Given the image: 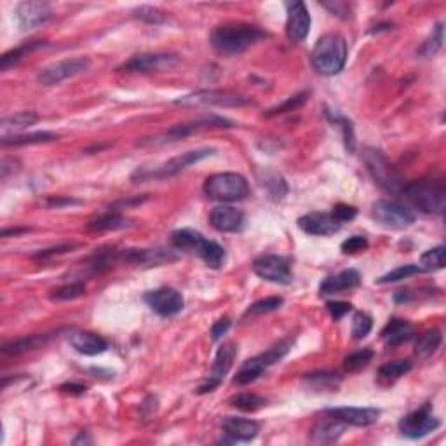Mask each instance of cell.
<instances>
[{"instance_id": "6da1fadb", "label": "cell", "mask_w": 446, "mask_h": 446, "mask_svg": "<svg viewBox=\"0 0 446 446\" xmlns=\"http://www.w3.org/2000/svg\"><path fill=\"white\" fill-rule=\"evenodd\" d=\"M269 37L265 30L246 23H225L220 25L211 34V44L218 53L227 56H237L257 46L258 42Z\"/></svg>"}, {"instance_id": "7a4b0ae2", "label": "cell", "mask_w": 446, "mask_h": 446, "mask_svg": "<svg viewBox=\"0 0 446 446\" xmlns=\"http://www.w3.org/2000/svg\"><path fill=\"white\" fill-rule=\"evenodd\" d=\"M310 61L317 74L336 75L343 70L347 63V42L342 35L326 34L314 46Z\"/></svg>"}, {"instance_id": "3957f363", "label": "cell", "mask_w": 446, "mask_h": 446, "mask_svg": "<svg viewBox=\"0 0 446 446\" xmlns=\"http://www.w3.org/2000/svg\"><path fill=\"white\" fill-rule=\"evenodd\" d=\"M404 199L415 210L427 215H443L446 208V189L441 180H420L404 185L401 190Z\"/></svg>"}, {"instance_id": "277c9868", "label": "cell", "mask_w": 446, "mask_h": 446, "mask_svg": "<svg viewBox=\"0 0 446 446\" xmlns=\"http://www.w3.org/2000/svg\"><path fill=\"white\" fill-rule=\"evenodd\" d=\"M204 193L220 203H236L246 199L250 193L248 180L239 173H217L204 181Z\"/></svg>"}, {"instance_id": "5b68a950", "label": "cell", "mask_w": 446, "mask_h": 446, "mask_svg": "<svg viewBox=\"0 0 446 446\" xmlns=\"http://www.w3.org/2000/svg\"><path fill=\"white\" fill-rule=\"evenodd\" d=\"M215 148H199V150H190V152L181 153V155L173 157L167 163L160 164V166L153 167V170H148V167H138L133 173V180H164V178H171L180 174L181 171H185L186 167L193 166V164L200 163L206 157L213 155Z\"/></svg>"}, {"instance_id": "8992f818", "label": "cell", "mask_w": 446, "mask_h": 446, "mask_svg": "<svg viewBox=\"0 0 446 446\" xmlns=\"http://www.w3.org/2000/svg\"><path fill=\"white\" fill-rule=\"evenodd\" d=\"M363 159L368 167V173L371 174V178L375 180L376 185L382 186L386 192L393 193H397L403 190V177H401L400 171L390 164V160L387 159L386 153L380 152V150L376 148L368 147L364 148Z\"/></svg>"}, {"instance_id": "52a82bcc", "label": "cell", "mask_w": 446, "mask_h": 446, "mask_svg": "<svg viewBox=\"0 0 446 446\" xmlns=\"http://www.w3.org/2000/svg\"><path fill=\"white\" fill-rule=\"evenodd\" d=\"M291 340H281L276 345L270 347L269 350L262 352L260 356H255L251 359H248L243 367L239 368L236 375V383L239 386H248V383L255 382L258 376L263 375V371L269 370L270 367H274L276 363H279L288 352H290Z\"/></svg>"}, {"instance_id": "ba28073f", "label": "cell", "mask_w": 446, "mask_h": 446, "mask_svg": "<svg viewBox=\"0 0 446 446\" xmlns=\"http://www.w3.org/2000/svg\"><path fill=\"white\" fill-rule=\"evenodd\" d=\"M174 103L178 107H246L251 105V98L241 96V94L229 93V91H196L192 94L178 98Z\"/></svg>"}, {"instance_id": "9c48e42d", "label": "cell", "mask_w": 446, "mask_h": 446, "mask_svg": "<svg viewBox=\"0 0 446 446\" xmlns=\"http://www.w3.org/2000/svg\"><path fill=\"white\" fill-rule=\"evenodd\" d=\"M371 218L386 229L403 230L415 223V215L409 208L396 200H376L371 206Z\"/></svg>"}, {"instance_id": "30bf717a", "label": "cell", "mask_w": 446, "mask_h": 446, "mask_svg": "<svg viewBox=\"0 0 446 446\" xmlns=\"http://www.w3.org/2000/svg\"><path fill=\"white\" fill-rule=\"evenodd\" d=\"M440 426L441 422L433 413V407L431 404H423V407L408 413L407 416L401 419L400 431L403 436L409 438V440H420V438L436 431Z\"/></svg>"}, {"instance_id": "8fae6325", "label": "cell", "mask_w": 446, "mask_h": 446, "mask_svg": "<svg viewBox=\"0 0 446 446\" xmlns=\"http://www.w3.org/2000/svg\"><path fill=\"white\" fill-rule=\"evenodd\" d=\"M91 67V60L86 56L79 58H68V60L56 61V63L49 65V67L42 68L39 74V82L44 86H54V84H60L63 80L72 79L87 70Z\"/></svg>"}, {"instance_id": "7c38bea8", "label": "cell", "mask_w": 446, "mask_h": 446, "mask_svg": "<svg viewBox=\"0 0 446 446\" xmlns=\"http://www.w3.org/2000/svg\"><path fill=\"white\" fill-rule=\"evenodd\" d=\"M222 127H232V122L223 117H204V119L193 120V122H186V124H178V126L171 127L170 131L163 134V136H157L155 140H152L150 144H170V141H178L184 140V138L190 136V134L197 133V131H204V129H222Z\"/></svg>"}, {"instance_id": "4fadbf2b", "label": "cell", "mask_w": 446, "mask_h": 446, "mask_svg": "<svg viewBox=\"0 0 446 446\" xmlns=\"http://www.w3.org/2000/svg\"><path fill=\"white\" fill-rule=\"evenodd\" d=\"M236 345L234 343H223V345L218 349L217 356H215L213 361V368H211L210 375L208 378L197 387L196 393L197 394H208V393H213L217 387H220V383L223 382V378L227 376V373L230 371L232 368L234 359H236Z\"/></svg>"}, {"instance_id": "5bb4252c", "label": "cell", "mask_w": 446, "mask_h": 446, "mask_svg": "<svg viewBox=\"0 0 446 446\" xmlns=\"http://www.w3.org/2000/svg\"><path fill=\"white\" fill-rule=\"evenodd\" d=\"M144 300L153 312L159 314V316L163 317L177 316V314L181 312L185 307L184 295L170 286H163L157 288V290L153 291H148L144 297Z\"/></svg>"}, {"instance_id": "9a60e30c", "label": "cell", "mask_w": 446, "mask_h": 446, "mask_svg": "<svg viewBox=\"0 0 446 446\" xmlns=\"http://www.w3.org/2000/svg\"><path fill=\"white\" fill-rule=\"evenodd\" d=\"M253 270L263 281L276 284H290L291 269L290 262L279 255H262L253 263Z\"/></svg>"}, {"instance_id": "2e32d148", "label": "cell", "mask_w": 446, "mask_h": 446, "mask_svg": "<svg viewBox=\"0 0 446 446\" xmlns=\"http://www.w3.org/2000/svg\"><path fill=\"white\" fill-rule=\"evenodd\" d=\"M53 9L47 2H37V0H28V2L18 4L16 7V23L23 32L37 30V28L49 21Z\"/></svg>"}, {"instance_id": "e0dca14e", "label": "cell", "mask_w": 446, "mask_h": 446, "mask_svg": "<svg viewBox=\"0 0 446 446\" xmlns=\"http://www.w3.org/2000/svg\"><path fill=\"white\" fill-rule=\"evenodd\" d=\"M177 56L173 54H157V53H144L136 54L131 60H127L119 72L126 74H145V72H157L163 68H170L177 65Z\"/></svg>"}, {"instance_id": "ac0fdd59", "label": "cell", "mask_w": 446, "mask_h": 446, "mask_svg": "<svg viewBox=\"0 0 446 446\" xmlns=\"http://www.w3.org/2000/svg\"><path fill=\"white\" fill-rule=\"evenodd\" d=\"M310 32V14L303 2L288 4L286 35L291 42H303Z\"/></svg>"}, {"instance_id": "d6986e66", "label": "cell", "mask_w": 446, "mask_h": 446, "mask_svg": "<svg viewBox=\"0 0 446 446\" xmlns=\"http://www.w3.org/2000/svg\"><path fill=\"white\" fill-rule=\"evenodd\" d=\"M298 227L300 230L310 234V236L326 237L338 232L342 229V223L336 220L331 213H310L298 218Z\"/></svg>"}, {"instance_id": "ffe728a7", "label": "cell", "mask_w": 446, "mask_h": 446, "mask_svg": "<svg viewBox=\"0 0 446 446\" xmlns=\"http://www.w3.org/2000/svg\"><path fill=\"white\" fill-rule=\"evenodd\" d=\"M324 413L333 415L342 420L347 426L368 427L373 426L380 419V409L376 408H361V407H343V408H330Z\"/></svg>"}, {"instance_id": "44dd1931", "label": "cell", "mask_w": 446, "mask_h": 446, "mask_svg": "<svg viewBox=\"0 0 446 446\" xmlns=\"http://www.w3.org/2000/svg\"><path fill=\"white\" fill-rule=\"evenodd\" d=\"M347 429V423H343L342 420H338L333 415H328L324 413L323 419L317 420L314 423L312 431H310V440L317 445H330L340 440L343 433Z\"/></svg>"}, {"instance_id": "7402d4cb", "label": "cell", "mask_w": 446, "mask_h": 446, "mask_svg": "<svg viewBox=\"0 0 446 446\" xmlns=\"http://www.w3.org/2000/svg\"><path fill=\"white\" fill-rule=\"evenodd\" d=\"M222 429L225 436L232 441H241V443H250L260 433L262 426L255 420L250 419H237V416H227L222 422Z\"/></svg>"}, {"instance_id": "603a6c76", "label": "cell", "mask_w": 446, "mask_h": 446, "mask_svg": "<svg viewBox=\"0 0 446 446\" xmlns=\"http://www.w3.org/2000/svg\"><path fill=\"white\" fill-rule=\"evenodd\" d=\"M68 342L77 352L84 354V356H98L108 349L107 340L96 333H91V331H70Z\"/></svg>"}, {"instance_id": "cb8c5ba5", "label": "cell", "mask_w": 446, "mask_h": 446, "mask_svg": "<svg viewBox=\"0 0 446 446\" xmlns=\"http://www.w3.org/2000/svg\"><path fill=\"white\" fill-rule=\"evenodd\" d=\"M210 222L220 232H239L244 227V213L232 206H218L211 211Z\"/></svg>"}, {"instance_id": "d4e9b609", "label": "cell", "mask_w": 446, "mask_h": 446, "mask_svg": "<svg viewBox=\"0 0 446 446\" xmlns=\"http://www.w3.org/2000/svg\"><path fill=\"white\" fill-rule=\"evenodd\" d=\"M361 276L356 269H347L342 272L335 274V276L326 277V279L321 283L319 293L321 295H336L342 293V291H350L354 288L359 286Z\"/></svg>"}, {"instance_id": "484cf974", "label": "cell", "mask_w": 446, "mask_h": 446, "mask_svg": "<svg viewBox=\"0 0 446 446\" xmlns=\"http://www.w3.org/2000/svg\"><path fill=\"white\" fill-rule=\"evenodd\" d=\"M171 241H173V246L177 248V250L199 257V253L204 248V243H206V237L200 232H197V230L180 229L177 230V232H173Z\"/></svg>"}, {"instance_id": "4316f807", "label": "cell", "mask_w": 446, "mask_h": 446, "mask_svg": "<svg viewBox=\"0 0 446 446\" xmlns=\"http://www.w3.org/2000/svg\"><path fill=\"white\" fill-rule=\"evenodd\" d=\"M413 335H415V328L404 319H390L382 330V340L389 347L401 345V343L408 342Z\"/></svg>"}, {"instance_id": "83f0119b", "label": "cell", "mask_w": 446, "mask_h": 446, "mask_svg": "<svg viewBox=\"0 0 446 446\" xmlns=\"http://www.w3.org/2000/svg\"><path fill=\"white\" fill-rule=\"evenodd\" d=\"M37 120H39V115L35 112H18V113H14V115L4 117L2 122H0L2 138L20 134V131L34 126Z\"/></svg>"}, {"instance_id": "f1b7e54d", "label": "cell", "mask_w": 446, "mask_h": 446, "mask_svg": "<svg viewBox=\"0 0 446 446\" xmlns=\"http://www.w3.org/2000/svg\"><path fill=\"white\" fill-rule=\"evenodd\" d=\"M49 335H30V336H23V338L13 340L9 343H4L2 352L7 354V356H20V354L30 352V350L39 349L40 345L49 340Z\"/></svg>"}, {"instance_id": "f546056e", "label": "cell", "mask_w": 446, "mask_h": 446, "mask_svg": "<svg viewBox=\"0 0 446 446\" xmlns=\"http://www.w3.org/2000/svg\"><path fill=\"white\" fill-rule=\"evenodd\" d=\"M58 138L60 136L51 133V131H39V133L30 134H14V136L2 138V147H25V145L51 144V141H56Z\"/></svg>"}, {"instance_id": "4dcf8cb0", "label": "cell", "mask_w": 446, "mask_h": 446, "mask_svg": "<svg viewBox=\"0 0 446 446\" xmlns=\"http://www.w3.org/2000/svg\"><path fill=\"white\" fill-rule=\"evenodd\" d=\"M133 225L129 218L122 217L119 213H107L101 217L94 218L87 223V230H94V232H105V230H122L129 229Z\"/></svg>"}, {"instance_id": "1f68e13d", "label": "cell", "mask_w": 446, "mask_h": 446, "mask_svg": "<svg viewBox=\"0 0 446 446\" xmlns=\"http://www.w3.org/2000/svg\"><path fill=\"white\" fill-rule=\"evenodd\" d=\"M441 340H443V335H441L440 330H427L426 333H422L416 338L415 342V354L419 357H429L440 349Z\"/></svg>"}, {"instance_id": "d6a6232c", "label": "cell", "mask_w": 446, "mask_h": 446, "mask_svg": "<svg viewBox=\"0 0 446 446\" xmlns=\"http://www.w3.org/2000/svg\"><path fill=\"white\" fill-rule=\"evenodd\" d=\"M413 363L412 361L401 359V361H393V363H387L383 367H380L378 370V380L382 383H393L396 380H400L401 376H404L407 373L412 371Z\"/></svg>"}, {"instance_id": "836d02e7", "label": "cell", "mask_w": 446, "mask_h": 446, "mask_svg": "<svg viewBox=\"0 0 446 446\" xmlns=\"http://www.w3.org/2000/svg\"><path fill=\"white\" fill-rule=\"evenodd\" d=\"M326 117L330 119L331 124H335V126H338L340 129H342V136L343 141H345L347 150L354 152V150H356V136H354L352 122H350L347 117H343L340 112L330 110V108H326Z\"/></svg>"}, {"instance_id": "e575fe53", "label": "cell", "mask_w": 446, "mask_h": 446, "mask_svg": "<svg viewBox=\"0 0 446 446\" xmlns=\"http://www.w3.org/2000/svg\"><path fill=\"white\" fill-rule=\"evenodd\" d=\"M340 375L331 371H316V373H309L305 375V382H309V386L312 387L314 390H335L338 389L340 386Z\"/></svg>"}, {"instance_id": "d590c367", "label": "cell", "mask_w": 446, "mask_h": 446, "mask_svg": "<svg viewBox=\"0 0 446 446\" xmlns=\"http://www.w3.org/2000/svg\"><path fill=\"white\" fill-rule=\"evenodd\" d=\"M446 265V248L436 246L433 250H427L420 257V267L423 272H436V270L445 269Z\"/></svg>"}, {"instance_id": "8d00e7d4", "label": "cell", "mask_w": 446, "mask_h": 446, "mask_svg": "<svg viewBox=\"0 0 446 446\" xmlns=\"http://www.w3.org/2000/svg\"><path fill=\"white\" fill-rule=\"evenodd\" d=\"M230 407L237 408V409H243V412H258V409L263 408L267 404L265 397L258 396V394H251V393H241L237 396L230 397L229 400Z\"/></svg>"}, {"instance_id": "74e56055", "label": "cell", "mask_w": 446, "mask_h": 446, "mask_svg": "<svg viewBox=\"0 0 446 446\" xmlns=\"http://www.w3.org/2000/svg\"><path fill=\"white\" fill-rule=\"evenodd\" d=\"M199 258L208 267H211V269H220L223 262H225V250H223L220 244L215 243V241H206Z\"/></svg>"}, {"instance_id": "f35d334b", "label": "cell", "mask_w": 446, "mask_h": 446, "mask_svg": "<svg viewBox=\"0 0 446 446\" xmlns=\"http://www.w3.org/2000/svg\"><path fill=\"white\" fill-rule=\"evenodd\" d=\"M373 357H375V352H373L371 349L356 350V352L349 354V356L343 359V368L349 373H357L364 370V368L371 363Z\"/></svg>"}, {"instance_id": "ab89813d", "label": "cell", "mask_w": 446, "mask_h": 446, "mask_svg": "<svg viewBox=\"0 0 446 446\" xmlns=\"http://www.w3.org/2000/svg\"><path fill=\"white\" fill-rule=\"evenodd\" d=\"M422 267L415 265V263H408V265H401L397 269L390 270L389 274L382 276L380 279H376L378 284H389V283H397V281H403L408 279V277L416 276V274H422Z\"/></svg>"}, {"instance_id": "60d3db41", "label": "cell", "mask_w": 446, "mask_h": 446, "mask_svg": "<svg viewBox=\"0 0 446 446\" xmlns=\"http://www.w3.org/2000/svg\"><path fill=\"white\" fill-rule=\"evenodd\" d=\"M445 40V25L440 23L434 28L433 35L423 42V46L420 47V56L423 58H433L440 53V49L443 47Z\"/></svg>"}, {"instance_id": "b9f144b4", "label": "cell", "mask_w": 446, "mask_h": 446, "mask_svg": "<svg viewBox=\"0 0 446 446\" xmlns=\"http://www.w3.org/2000/svg\"><path fill=\"white\" fill-rule=\"evenodd\" d=\"M84 295H86V286H84V283H70L58 288L56 291H53L51 300H53V302H68V300L82 298Z\"/></svg>"}, {"instance_id": "7bdbcfd3", "label": "cell", "mask_w": 446, "mask_h": 446, "mask_svg": "<svg viewBox=\"0 0 446 446\" xmlns=\"http://www.w3.org/2000/svg\"><path fill=\"white\" fill-rule=\"evenodd\" d=\"M373 328V319L368 314L356 312L352 317V326H350V335L354 340H363L370 335Z\"/></svg>"}, {"instance_id": "ee69618b", "label": "cell", "mask_w": 446, "mask_h": 446, "mask_svg": "<svg viewBox=\"0 0 446 446\" xmlns=\"http://www.w3.org/2000/svg\"><path fill=\"white\" fill-rule=\"evenodd\" d=\"M307 100H309V93L295 94V96L288 98V100L284 101L283 105H277L276 108H272V110L267 112L265 117H274V115H281V113H288V112L297 110V108L302 107L303 103H307Z\"/></svg>"}, {"instance_id": "f6af8a7d", "label": "cell", "mask_w": 446, "mask_h": 446, "mask_svg": "<svg viewBox=\"0 0 446 446\" xmlns=\"http://www.w3.org/2000/svg\"><path fill=\"white\" fill-rule=\"evenodd\" d=\"M37 46H40V44H30V46L18 47V49H13L9 51V53H6L2 58H0V68H2V70H7V68L18 65L28 53H30L32 49H34V47Z\"/></svg>"}, {"instance_id": "bcb514c9", "label": "cell", "mask_w": 446, "mask_h": 446, "mask_svg": "<svg viewBox=\"0 0 446 446\" xmlns=\"http://www.w3.org/2000/svg\"><path fill=\"white\" fill-rule=\"evenodd\" d=\"M133 14L138 18V20L145 21V23L148 25H160L166 21V14H164L160 9H157V7H152V6L138 7V9H134Z\"/></svg>"}, {"instance_id": "7dc6e473", "label": "cell", "mask_w": 446, "mask_h": 446, "mask_svg": "<svg viewBox=\"0 0 446 446\" xmlns=\"http://www.w3.org/2000/svg\"><path fill=\"white\" fill-rule=\"evenodd\" d=\"M284 303V300L281 297H270V298H263V300H258L257 303H253V305L248 309V314H269V312H274V310L281 309Z\"/></svg>"}, {"instance_id": "c3c4849f", "label": "cell", "mask_w": 446, "mask_h": 446, "mask_svg": "<svg viewBox=\"0 0 446 446\" xmlns=\"http://www.w3.org/2000/svg\"><path fill=\"white\" fill-rule=\"evenodd\" d=\"M263 185L267 186V190L270 192V196L276 197V199H283V197L286 196V192H288V186H286V184H284L283 177H279V174H276V173L267 174Z\"/></svg>"}, {"instance_id": "681fc988", "label": "cell", "mask_w": 446, "mask_h": 446, "mask_svg": "<svg viewBox=\"0 0 446 446\" xmlns=\"http://www.w3.org/2000/svg\"><path fill=\"white\" fill-rule=\"evenodd\" d=\"M340 248H342V251L345 255L361 253V251H364L368 248V239L364 236H352L343 241Z\"/></svg>"}, {"instance_id": "f907efd6", "label": "cell", "mask_w": 446, "mask_h": 446, "mask_svg": "<svg viewBox=\"0 0 446 446\" xmlns=\"http://www.w3.org/2000/svg\"><path fill=\"white\" fill-rule=\"evenodd\" d=\"M331 215L338 220L340 223H345L354 220L357 217V210L354 206H349V204H336L331 211Z\"/></svg>"}, {"instance_id": "816d5d0a", "label": "cell", "mask_w": 446, "mask_h": 446, "mask_svg": "<svg viewBox=\"0 0 446 446\" xmlns=\"http://www.w3.org/2000/svg\"><path fill=\"white\" fill-rule=\"evenodd\" d=\"M323 7L330 11L333 16L342 18V20H349V18L352 16V14H350V6L345 2H338V0H335V2H323Z\"/></svg>"}, {"instance_id": "f5cc1de1", "label": "cell", "mask_w": 446, "mask_h": 446, "mask_svg": "<svg viewBox=\"0 0 446 446\" xmlns=\"http://www.w3.org/2000/svg\"><path fill=\"white\" fill-rule=\"evenodd\" d=\"M326 309L335 321H340L352 310V305L349 302H328Z\"/></svg>"}, {"instance_id": "db71d44e", "label": "cell", "mask_w": 446, "mask_h": 446, "mask_svg": "<svg viewBox=\"0 0 446 446\" xmlns=\"http://www.w3.org/2000/svg\"><path fill=\"white\" fill-rule=\"evenodd\" d=\"M229 328H230V319L229 317H222V319H218L217 323L213 324V328H211V338L220 340L222 336L227 333Z\"/></svg>"}, {"instance_id": "11a10c76", "label": "cell", "mask_w": 446, "mask_h": 446, "mask_svg": "<svg viewBox=\"0 0 446 446\" xmlns=\"http://www.w3.org/2000/svg\"><path fill=\"white\" fill-rule=\"evenodd\" d=\"M72 204H80V200L70 199V197H53V199L47 200V206H51V208L72 206Z\"/></svg>"}, {"instance_id": "9f6ffc18", "label": "cell", "mask_w": 446, "mask_h": 446, "mask_svg": "<svg viewBox=\"0 0 446 446\" xmlns=\"http://www.w3.org/2000/svg\"><path fill=\"white\" fill-rule=\"evenodd\" d=\"M72 246H58V248H53V250H46V251H40V253L35 255V258H47V257H53V255H60V253H67V251H70Z\"/></svg>"}, {"instance_id": "6f0895ef", "label": "cell", "mask_w": 446, "mask_h": 446, "mask_svg": "<svg viewBox=\"0 0 446 446\" xmlns=\"http://www.w3.org/2000/svg\"><path fill=\"white\" fill-rule=\"evenodd\" d=\"M87 387L86 386H80V383H65L61 386V390L63 393H70V394H84L86 393Z\"/></svg>"}, {"instance_id": "680465c9", "label": "cell", "mask_w": 446, "mask_h": 446, "mask_svg": "<svg viewBox=\"0 0 446 446\" xmlns=\"http://www.w3.org/2000/svg\"><path fill=\"white\" fill-rule=\"evenodd\" d=\"M80 443L91 445V443H93V441H91L89 438H87V433H80L79 438H75V440H74V445H80Z\"/></svg>"}]
</instances>
